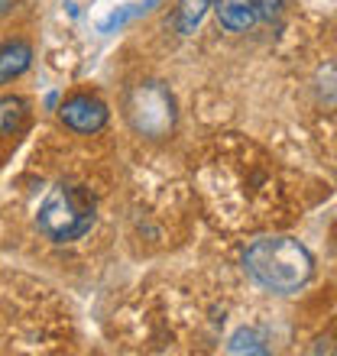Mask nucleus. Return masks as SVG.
I'll return each instance as SVG.
<instances>
[{
    "instance_id": "obj_9",
    "label": "nucleus",
    "mask_w": 337,
    "mask_h": 356,
    "mask_svg": "<svg viewBox=\"0 0 337 356\" xmlns=\"http://www.w3.org/2000/svg\"><path fill=\"white\" fill-rule=\"evenodd\" d=\"M230 353H269L266 347V337H262L260 330H237L230 343H227Z\"/></svg>"
},
{
    "instance_id": "obj_11",
    "label": "nucleus",
    "mask_w": 337,
    "mask_h": 356,
    "mask_svg": "<svg viewBox=\"0 0 337 356\" xmlns=\"http://www.w3.org/2000/svg\"><path fill=\"white\" fill-rule=\"evenodd\" d=\"M3 10H7V0H0V13H3Z\"/></svg>"
},
{
    "instance_id": "obj_7",
    "label": "nucleus",
    "mask_w": 337,
    "mask_h": 356,
    "mask_svg": "<svg viewBox=\"0 0 337 356\" xmlns=\"http://www.w3.org/2000/svg\"><path fill=\"white\" fill-rule=\"evenodd\" d=\"M26 127V101L23 97H3L0 101V133H19Z\"/></svg>"
},
{
    "instance_id": "obj_2",
    "label": "nucleus",
    "mask_w": 337,
    "mask_h": 356,
    "mask_svg": "<svg viewBox=\"0 0 337 356\" xmlns=\"http://www.w3.org/2000/svg\"><path fill=\"white\" fill-rule=\"evenodd\" d=\"M91 224H94V197L84 188H68V185L52 188L36 214V227L56 243L81 240L91 230Z\"/></svg>"
},
{
    "instance_id": "obj_4",
    "label": "nucleus",
    "mask_w": 337,
    "mask_h": 356,
    "mask_svg": "<svg viewBox=\"0 0 337 356\" xmlns=\"http://www.w3.org/2000/svg\"><path fill=\"white\" fill-rule=\"evenodd\" d=\"M58 113H62V123L72 127L75 133H97L107 123V107L91 94H78V97L65 101Z\"/></svg>"
},
{
    "instance_id": "obj_3",
    "label": "nucleus",
    "mask_w": 337,
    "mask_h": 356,
    "mask_svg": "<svg viewBox=\"0 0 337 356\" xmlns=\"http://www.w3.org/2000/svg\"><path fill=\"white\" fill-rule=\"evenodd\" d=\"M127 117L136 133L159 140L175 127V101L159 81H143L127 97Z\"/></svg>"
},
{
    "instance_id": "obj_6",
    "label": "nucleus",
    "mask_w": 337,
    "mask_h": 356,
    "mask_svg": "<svg viewBox=\"0 0 337 356\" xmlns=\"http://www.w3.org/2000/svg\"><path fill=\"white\" fill-rule=\"evenodd\" d=\"M33 62V49L23 39H13L7 46L0 49V85H7L13 78H19Z\"/></svg>"
},
{
    "instance_id": "obj_5",
    "label": "nucleus",
    "mask_w": 337,
    "mask_h": 356,
    "mask_svg": "<svg viewBox=\"0 0 337 356\" xmlns=\"http://www.w3.org/2000/svg\"><path fill=\"white\" fill-rule=\"evenodd\" d=\"M214 13L221 26L230 33H246L260 19V0H214Z\"/></svg>"
},
{
    "instance_id": "obj_10",
    "label": "nucleus",
    "mask_w": 337,
    "mask_h": 356,
    "mask_svg": "<svg viewBox=\"0 0 337 356\" xmlns=\"http://www.w3.org/2000/svg\"><path fill=\"white\" fill-rule=\"evenodd\" d=\"M276 7H279V0H260V10H262V13H272Z\"/></svg>"
},
{
    "instance_id": "obj_8",
    "label": "nucleus",
    "mask_w": 337,
    "mask_h": 356,
    "mask_svg": "<svg viewBox=\"0 0 337 356\" xmlns=\"http://www.w3.org/2000/svg\"><path fill=\"white\" fill-rule=\"evenodd\" d=\"M207 3L211 0H178V33H195V26L205 19L207 13Z\"/></svg>"
},
{
    "instance_id": "obj_1",
    "label": "nucleus",
    "mask_w": 337,
    "mask_h": 356,
    "mask_svg": "<svg viewBox=\"0 0 337 356\" xmlns=\"http://www.w3.org/2000/svg\"><path fill=\"white\" fill-rule=\"evenodd\" d=\"M244 269L262 289L276 295H292L308 285V279L315 275V259L292 236H262L253 246H246Z\"/></svg>"
}]
</instances>
